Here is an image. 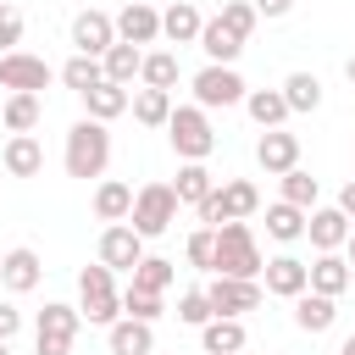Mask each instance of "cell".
<instances>
[{
    "label": "cell",
    "instance_id": "obj_47",
    "mask_svg": "<svg viewBox=\"0 0 355 355\" xmlns=\"http://www.w3.org/2000/svg\"><path fill=\"white\" fill-rule=\"evenodd\" d=\"M338 211H344V216H349V227H355V178L338 189Z\"/></svg>",
    "mask_w": 355,
    "mask_h": 355
},
{
    "label": "cell",
    "instance_id": "obj_12",
    "mask_svg": "<svg viewBox=\"0 0 355 355\" xmlns=\"http://www.w3.org/2000/svg\"><path fill=\"white\" fill-rule=\"evenodd\" d=\"M111 22H116V39H122V44H139V50H144V44L161 39V11L144 6V0H128Z\"/></svg>",
    "mask_w": 355,
    "mask_h": 355
},
{
    "label": "cell",
    "instance_id": "obj_21",
    "mask_svg": "<svg viewBox=\"0 0 355 355\" xmlns=\"http://www.w3.org/2000/svg\"><path fill=\"white\" fill-rule=\"evenodd\" d=\"M105 344H111V355H155V333H150V322H111L105 327Z\"/></svg>",
    "mask_w": 355,
    "mask_h": 355
},
{
    "label": "cell",
    "instance_id": "obj_19",
    "mask_svg": "<svg viewBox=\"0 0 355 355\" xmlns=\"http://www.w3.org/2000/svg\"><path fill=\"white\" fill-rule=\"evenodd\" d=\"M200 28H205V17H200L189 0H172V6L161 11V39H166V44H194Z\"/></svg>",
    "mask_w": 355,
    "mask_h": 355
},
{
    "label": "cell",
    "instance_id": "obj_48",
    "mask_svg": "<svg viewBox=\"0 0 355 355\" xmlns=\"http://www.w3.org/2000/svg\"><path fill=\"white\" fill-rule=\"evenodd\" d=\"M344 261H349V272H355V227H349V239H344Z\"/></svg>",
    "mask_w": 355,
    "mask_h": 355
},
{
    "label": "cell",
    "instance_id": "obj_8",
    "mask_svg": "<svg viewBox=\"0 0 355 355\" xmlns=\"http://www.w3.org/2000/svg\"><path fill=\"white\" fill-rule=\"evenodd\" d=\"M205 300H211V316H244L261 305V283H244V277H211L205 283Z\"/></svg>",
    "mask_w": 355,
    "mask_h": 355
},
{
    "label": "cell",
    "instance_id": "obj_41",
    "mask_svg": "<svg viewBox=\"0 0 355 355\" xmlns=\"http://www.w3.org/2000/svg\"><path fill=\"white\" fill-rule=\"evenodd\" d=\"M178 322H189V327H205V322H211L205 288H183V294H178Z\"/></svg>",
    "mask_w": 355,
    "mask_h": 355
},
{
    "label": "cell",
    "instance_id": "obj_3",
    "mask_svg": "<svg viewBox=\"0 0 355 355\" xmlns=\"http://www.w3.org/2000/svg\"><path fill=\"white\" fill-rule=\"evenodd\" d=\"M78 316L94 322V327H111L122 322V288H116V272L111 266H83L78 272Z\"/></svg>",
    "mask_w": 355,
    "mask_h": 355
},
{
    "label": "cell",
    "instance_id": "obj_32",
    "mask_svg": "<svg viewBox=\"0 0 355 355\" xmlns=\"http://www.w3.org/2000/svg\"><path fill=\"white\" fill-rule=\"evenodd\" d=\"M211 189H216V178L205 172V161H183V166H178V183H172L178 205H200Z\"/></svg>",
    "mask_w": 355,
    "mask_h": 355
},
{
    "label": "cell",
    "instance_id": "obj_24",
    "mask_svg": "<svg viewBox=\"0 0 355 355\" xmlns=\"http://www.w3.org/2000/svg\"><path fill=\"white\" fill-rule=\"evenodd\" d=\"M277 94H283L288 116H300V111H316V105H322V78H316V72H288Z\"/></svg>",
    "mask_w": 355,
    "mask_h": 355
},
{
    "label": "cell",
    "instance_id": "obj_14",
    "mask_svg": "<svg viewBox=\"0 0 355 355\" xmlns=\"http://www.w3.org/2000/svg\"><path fill=\"white\" fill-rule=\"evenodd\" d=\"M72 44H78V55H105L111 44H116V22L105 17V11H78L72 17Z\"/></svg>",
    "mask_w": 355,
    "mask_h": 355
},
{
    "label": "cell",
    "instance_id": "obj_27",
    "mask_svg": "<svg viewBox=\"0 0 355 355\" xmlns=\"http://www.w3.org/2000/svg\"><path fill=\"white\" fill-rule=\"evenodd\" d=\"M128 111H133L139 128H166V116H172V94H166V89H133Z\"/></svg>",
    "mask_w": 355,
    "mask_h": 355
},
{
    "label": "cell",
    "instance_id": "obj_4",
    "mask_svg": "<svg viewBox=\"0 0 355 355\" xmlns=\"http://www.w3.org/2000/svg\"><path fill=\"white\" fill-rule=\"evenodd\" d=\"M166 139H172L178 161H205V155L216 150L211 111H200V105H172V116H166Z\"/></svg>",
    "mask_w": 355,
    "mask_h": 355
},
{
    "label": "cell",
    "instance_id": "obj_25",
    "mask_svg": "<svg viewBox=\"0 0 355 355\" xmlns=\"http://www.w3.org/2000/svg\"><path fill=\"white\" fill-rule=\"evenodd\" d=\"M128 211H133V189L116 183V178H100V189H94V216L111 227V222H128Z\"/></svg>",
    "mask_w": 355,
    "mask_h": 355
},
{
    "label": "cell",
    "instance_id": "obj_29",
    "mask_svg": "<svg viewBox=\"0 0 355 355\" xmlns=\"http://www.w3.org/2000/svg\"><path fill=\"white\" fill-rule=\"evenodd\" d=\"M78 305H61V300H50L44 311H39V322H33V338H78Z\"/></svg>",
    "mask_w": 355,
    "mask_h": 355
},
{
    "label": "cell",
    "instance_id": "obj_45",
    "mask_svg": "<svg viewBox=\"0 0 355 355\" xmlns=\"http://www.w3.org/2000/svg\"><path fill=\"white\" fill-rule=\"evenodd\" d=\"M255 6V17H288L294 11V0H250Z\"/></svg>",
    "mask_w": 355,
    "mask_h": 355
},
{
    "label": "cell",
    "instance_id": "obj_46",
    "mask_svg": "<svg viewBox=\"0 0 355 355\" xmlns=\"http://www.w3.org/2000/svg\"><path fill=\"white\" fill-rule=\"evenodd\" d=\"M39 355H72V338H33Z\"/></svg>",
    "mask_w": 355,
    "mask_h": 355
},
{
    "label": "cell",
    "instance_id": "obj_17",
    "mask_svg": "<svg viewBox=\"0 0 355 355\" xmlns=\"http://www.w3.org/2000/svg\"><path fill=\"white\" fill-rule=\"evenodd\" d=\"M261 277H266V294H277V300H294V294H305V261L300 255H272L266 266H261Z\"/></svg>",
    "mask_w": 355,
    "mask_h": 355
},
{
    "label": "cell",
    "instance_id": "obj_35",
    "mask_svg": "<svg viewBox=\"0 0 355 355\" xmlns=\"http://www.w3.org/2000/svg\"><path fill=\"white\" fill-rule=\"evenodd\" d=\"M266 233L277 239V244H294V239H305V211L300 205H266Z\"/></svg>",
    "mask_w": 355,
    "mask_h": 355
},
{
    "label": "cell",
    "instance_id": "obj_18",
    "mask_svg": "<svg viewBox=\"0 0 355 355\" xmlns=\"http://www.w3.org/2000/svg\"><path fill=\"white\" fill-rule=\"evenodd\" d=\"M288 305H294V327H300V333H327V327L338 322V300H327V294H311V288H305V294H294Z\"/></svg>",
    "mask_w": 355,
    "mask_h": 355
},
{
    "label": "cell",
    "instance_id": "obj_15",
    "mask_svg": "<svg viewBox=\"0 0 355 355\" xmlns=\"http://www.w3.org/2000/svg\"><path fill=\"white\" fill-rule=\"evenodd\" d=\"M305 277H311V283H305L311 294H327V300H338V294L349 288V277H355V272H349V261L333 250V255H316V261H305Z\"/></svg>",
    "mask_w": 355,
    "mask_h": 355
},
{
    "label": "cell",
    "instance_id": "obj_11",
    "mask_svg": "<svg viewBox=\"0 0 355 355\" xmlns=\"http://www.w3.org/2000/svg\"><path fill=\"white\" fill-rule=\"evenodd\" d=\"M39 277H44L39 250L17 244V250H6V255H0V288H6V294H33V288H39Z\"/></svg>",
    "mask_w": 355,
    "mask_h": 355
},
{
    "label": "cell",
    "instance_id": "obj_6",
    "mask_svg": "<svg viewBox=\"0 0 355 355\" xmlns=\"http://www.w3.org/2000/svg\"><path fill=\"white\" fill-rule=\"evenodd\" d=\"M189 89H194L200 111H227V105H244V94H250V83L239 78V67H211V61L194 72Z\"/></svg>",
    "mask_w": 355,
    "mask_h": 355
},
{
    "label": "cell",
    "instance_id": "obj_36",
    "mask_svg": "<svg viewBox=\"0 0 355 355\" xmlns=\"http://www.w3.org/2000/svg\"><path fill=\"white\" fill-rule=\"evenodd\" d=\"M277 183H283V205H300V211H316V194H322V189H316V178H311L305 166H294V172H283Z\"/></svg>",
    "mask_w": 355,
    "mask_h": 355
},
{
    "label": "cell",
    "instance_id": "obj_42",
    "mask_svg": "<svg viewBox=\"0 0 355 355\" xmlns=\"http://www.w3.org/2000/svg\"><path fill=\"white\" fill-rule=\"evenodd\" d=\"M194 216H200V227H222L227 222V205H222V189H211L200 205H194Z\"/></svg>",
    "mask_w": 355,
    "mask_h": 355
},
{
    "label": "cell",
    "instance_id": "obj_43",
    "mask_svg": "<svg viewBox=\"0 0 355 355\" xmlns=\"http://www.w3.org/2000/svg\"><path fill=\"white\" fill-rule=\"evenodd\" d=\"M17 44H22V17L6 6V11H0V55H11Z\"/></svg>",
    "mask_w": 355,
    "mask_h": 355
},
{
    "label": "cell",
    "instance_id": "obj_28",
    "mask_svg": "<svg viewBox=\"0 0 355 355\" xmlns=\"http://www.w3.org/2000/svg\"><path fill=\"white\" fill-rule=\"evenodd\" d=\"M172 277H178V266H172L166 255H144V261L128 272V288H144V294H166V288H172Z\"/></svg>",
    "mask_w": 355,
    "mask_h": 355
},
{
    "label": "cell",
    "instance_id": "obj_10",
    "mask_svg": "<svg viewBox=\"0 0 355 355\" xmlns=\"http://www.w3.org/2000/svg\"><path fill=\"white\" fill-rule=\"evenodd\" d=\"M144 261V239L128 227V222H111L105 233H100V266H111V272H133Z\"/></svg>",
    "mask_w": 355,
    "mask_h": 355
},
{
    "label": "cell",
    "instance_id": "obj_1",
    "mask_svg": "<svg viewBox=\"0 0 355 355\" xmlns=\"http://www.w3.org/2000/svg\"><path fill=\"white\" fill-rule=\"evenodd\" d=\"M261 244H255V227L250 222H222L216 227V255H211V272L216 277H244V283H261Z\"/></svg>",
    "mask_w": 355,
    "mask_h": 355
},
{
    "label": "cell",
    "instance_id": "obj_23",
    "mask_svg": "<svg viewBox=\"0 0 355 355\" xmlns=\"http://www.w3.org/2000/svg\"><path fill=\"white\" fill-rule=\"evenodd\" d=\"M194 44L205 50V61H211V67H233V61H239V50H244V39H233V33H227L216 17L200 28V39H194Z\"/></svg>",
    "mask_w": 355,
    "mask_h": 355
},
{
    "label": "cell",
    "instance_id": "obj_33",
    "mask_svg": "<svg viewBox=\"0 0 355 355\" xmlns=\"http://www.w3.org/2000/svg\"><path fill=\"white\" fill-rule=\"evenodd\" d=\"M0 128H6V133H33V128H39V94H6Z\"/></svg>",
    "mask_w": 355,
    "mask_h": 355
},
{
    "label": "cell",
    "instance_id": "obj_13",
    "mask_svg": "<svg viewBox=\"0 0 355 355\" xmlns=\"http://www.w3.org/2000/svg\"><path fill=\"white\" fill-rule=\"evenodd\" d=\"M305 239L316 244V255H333L349 239V216L338 205H316V211H305Z\"/></svg>",
    "mask_w": 355,
    "mask_h": 355
},
{
    "label": "cell",
    "instance_id": "obj_9",
    "mask_svg": "<svg viewBox=\"0 0 355 355\" xmlns=\"http://www.w3.org/2000/svg\"><path fill=\"white\" fill-rule=\"evenodd\" d=\"M255 161H261L266 178L294 172V166H300V133H288V128H266V133L255 139Z\"/></svg>",
    "mask_w": 355,
    "mask_h": 355
},
{
    "label": "cell",
    "instance_id": "obj_34",
    "mask_svg": "<svg viewBox=\"0 0 355 355\" xmlns=\"http://www.w3.org/2000/svg\"><path fill=\"white\" fill-rule=\"evenodd\" d=\"M216 189H222L227 222H244V216H255V211H261V189H255L250 178H233V183H216Z\"/></svg>",
    "mask_w": 355,
    "mask_h": 355
},
{
    "label": "cell",
    "instance_id": "obj_31",
    "mask_svg": "<svg viewBox=\"0 0 355 355\" xmlns=\"http://www.w3.org/2000/svg\"><path fill=\"white\" fill-rule=\"evenodd\" d=\"M244 111L255 116V128H261V133L288 122V105H283V94H277V89H250V94H244Z\"/></svg>",
    "mask_w": 355,
    "mask_h": 355
},
{
    "label": "cell",
    "instance_id": "obj_22",
    "mask_svg": "<svg viewBox=\"0 0 355 355\" xmlns=\"http://www.w3.org/2000/svg\"><path fill=\"white\" fill-rule=\"evenodd\" d=\"M200 349H205V355H239V349H244V322L211 316V322L200 327Z\"/></svg>",
    "mask_w": 355,
    "mask_h": 355
},
{
    "label": "cell",
    "instance_id": "obj_40",
    "mask_svg": "<svg viewBox=\"0 0 355 355\" xmlns=\"http://www.w3.org/2000/svg\"><path fill=\"white\" fill-rule=\"evenodd\" d=\"M183 255H189V266L211 272V255H216V227H194V233H189V244H183Z\"/></svg>",
    "mask_w": 355,
    "mask_h": 355
},
{
    "label": "cell",
    "instance_id": "obj_52",
    "mask_svg": "<svg viewBox=\"0 0 355 355\" xmlns=\"http://www.w3.org/2000/svg\"><path fill=\"white\" fill-rule=\"evenodd\" d=\"M0 11H6V0H0Z\"/></svg>",
    "mask_w": 355,
    "mask_h": 355
},
{
    "label": "cell",
    "instance_id": "obj_44",
    "mask_svg": "<svg viewBox=\"0 0 355 355\" xmlns=\"http://www.w3.org/2000/svg\"><path fill=\"white\" fill-rule=\"evenodd\" d=\"M17 327H22V311H17L11 300H0V338L11 344V338H17Z\"/></svg>",
    "mask_w": 355,
    "mask_h": 355
},
{
    "label": "cell",
    "instance_id": "obj_2",
    "mask_svg": "<svg viewBox=\"0 0 355 355\" xmlns=\"http://www.w3.org/2000/svg\"><path fill=\"white\" fill-rule=\"evenodd\" d=\"M67 178H105V166H111V133H105V122H94V116H78L72 128H67Z\"/></svg>",
    "mask_w": 355,
    "mask_h": 355
},
{
    "label": "cell",
    "instance_id": "obj_49",
    "mask_svg": "<svg viewBox=\"0 0 355 355\" xmlns=\"http://www.w3.org/2000/svg\"><path fill=\"white\" fill-rule=\"evenodd\" d=\"M333 355H355V333H349V338H344V344H338Z\"/></svg>",
    "mask_w": 355,
    "mask_h": 355
},
{
    "label": "cell",
    "instance_id": "obj_20",
    "mask_svg": "<svg viewBox=\"0 0 355 355\" xmlns=\"http://www.w3.org/2000/svg\"><path fill=\"white\" fill-rule=\"evenodd\" d=\"M139 67H144V50H139V44H122V39L100 55L105 83H122V89H133V83H139Z\"/></svg>",
    "mask_w": 355,
    "mask_h": 355
},
{
    "label": "cell",
    "instance_id": "obj_50",
    "mask_svg": "<svg viewBox=\"0 0 355 355\" xmlns=\"http://www.w3.org/2000/svg\"><path fill=\"white\" fill-rule=\"evenodd\" d=\"M344 78H349V89H355V55H349V61H344Z\"/></svg>",
    "mask_w": 355,
    "mask_h": 355
},
{
    "label": "cell",
    "instance_id": "obj_5",
    "mask_svg": "<svg viewBox=\"0 0 355 355\" xmlns=\"http://www.w3.org/2000/svg\"><path fill=\"white\" fill-rule=\"evenodd\" d=\"M172 222H178V194H172V183H144V189H133L128 227H133L139 239H161Z\"/></svg>",
    "mask_w": 355,
    "mask_h": 355
},
{
    "label": "cell",
    "instance_id": "obj_7",
    "mask_svg": "<svg viewBox=\"0 0 355 355\" xmlns=\"http://www.w3.org/2000/svg\"><path fill=\"white\" fill-rule=\"evenodd\" d=\"M50 61L44 55H28V50H11V55H0V89H11V94H39V89H50Z\"/></svg>",
    "mask_w": 355,
    "mask_h": 355
},
{
    "label": "cell",
    "instance_id": "obj_39",
    "mask_svg": "<svg viewBox=\"0 0 355 355\" xmlns=\"http://www.w3.org/2000/svg\"><path fill=\"white\" fill-rule=\"evenodd\" d=\"M216 22H222V28H227V33H233V39H250V33H255V22H261V17H255V6H250V0H227V6H222V17H216Z\"/></svg>",
    "mask_w": 355,
    "mask_h": 355
},
{
    "label": "cell",
    "instance_id": "obj_26",
    "mask_svg": "<svg viewBox=\"0 0 355 355\" xmlns=\"http://www.w3.org/2000/svg\"><path fill=\"white\" fill-rule=\"evenodd\" d=\"M78 100L89 105V116H94V122H111V116H122V111H128V100H133V94H128L122 83H105V78H100V83H94L89 94H78Z\"/></svg>",
    "mask_w": 355,
    "mask_h": 355
},
{
    "label": "cell",
    "instance_id": "obj_37",
    "mask_svg": "<svg viewBox=\"0 0 355 355\" xmlns=\"http://www.w3.org/2000/svg\"><path fill=\"white\" fill-rule=\"evenodd\" d=\"M100 78H105V72H100V61H94V55H72V61L61 67V83H67L72 94H89Z\"/></svg>",
    "mask_w": 355,
    "mask_h": 355
},
{
    "label": "cell",
    "instance_id": "obj_30",
    "mask_svg": "<svg viewBox=\"0 0 355 355\" xmlns=\"http://www.w3.org/2000/svg\"><path fill=\"white\" fill-rule=\"evenodd\" d=\"M139 89H178V55L172 50H144V67H139Z\"/></svg>",
    "mask_w": 355,
    "mask_h": 355
},
{
    "label": "cell",
    "instance_id": "obj_38",
    "mask_svg": "<svg viewBox=\"0 0 355 355\" xmlns=\"http://www.w3.org/2000/svg\"><path fill=\"white\" fill-rule=\"evenodd\" d=\"M166 305H161V294H144V288H122V316L128 322H150L155 327V316H161Z\"/></svg>",
    "mask_w": 355,
    "mask_h": 355
},
{
    "label": "cell",
    "instance_id": "obj_16",
    "mask_svg": "<svg viewBox=\"0 0 355 355\" xmlns=\"http://www.w3.org/2000/svg\"><path fill=\"white\" fill-rule=\"evenodd\" d=\"M0 166H6L11 178H39V172H44V144H39L33 133H11L6 150H0Z\"/></svg>",
    "mask_w": 355,
    "mask_h": 355
},
{
    "label": "cell",
    "instance_id": "obj_51",
    "mask_svg": "<svg viewBox=\"0 0 355 355\" xmlns=\"http://www.w3.org/2000/svg\"><path fill=\"white\" fill-rule=\"evenodd\" d=\"M0 355H11V344H6V338H0Z\"/></svg>",
    "mask_w": 355,
    "mask_h": 355
}]
</instances>
